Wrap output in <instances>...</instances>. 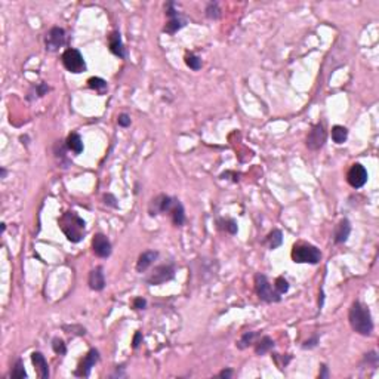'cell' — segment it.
I'll use <instances>...</instances> for the list:
<instances>
[{
  "mask_svg": "<svg viewBox=\"0 0 379 379\" xmlns=\"http://www.w3.org/2000/svg\"><path fill=\"white\" fill-rule=\"evenodd\" d=\"M31 361L36 367V372H37V375H39V378H42V379L49 378V366H48V361H46V359L42 353L34 351L31 354Z\"/></svg>",
  "mask_w": 379,
  "mask_h": 379,
  "instance_id": "cell-15",
  "label": "cell"
},
{
  "mask_svg": "<svg viewBox=\"0 0 379 379\" xmlns=\"http://www.w3.org/2000/svg\"><path fill=\"white\" fill-rule=\"evenodd\" d=\"M206 17L209 19H218L221 17V9L216 2H212L206 6Z\"/></svg>",
  "mask_w": 379,
  "mask_h": 379,
  "instance_id": "cell-29",
  "label": "cell"
},
{
  "mask_svg": "<svg viewBox=\"0 0 379 379\" xmlns=\"http://www.w3.org/2000/svg\"><path fill=\"white\" fill-rule=\"evenodd\" d=\"M255 338H256V332H246V333H243V336L240 338V341L237 342V347H239L240 350L247 348L249 345L253 344Z\"/></svg>",
  "mask_w": 379,
  "mask_h": 379,
  "instance_id": "cell-24",
  "label": "cell"
},
{
  "mask_svg": "<svg viewBox=\"0 0 379 379\" xmlns=\"http://www.w3.org/2000/svg\"><path fill=\"white\" fill-rule=\"evenodd\" d=\"M168 213L171 215V218H172V222H173L176 227H181V225L185 222V210H184V206L181 205V202H179V200L173 199V202H172V206H171V209H169V212H168Z\"/></svg>",
  "mask_w": 379,
  "mask_h": 379,
  "instance_id": "cell-19",
  "label": "cell"
},
{
  "mask_svg": "<svg viewBox=\"0 0 379 379\" xmlns=\"http://www.w3.org/2000/svg\"><path fill=\"white\" fill-rule=\"evenodd\" d=\"M324 142H326V129L323 123H317L313 126V129L307 136V147L313 151H317L324 145Z\"/></svg>",
  "mask_w": 379,
  "mask_h": 379,
  "instance_id": "cell-9",
  "label": "cell"
},
{
  "mask_svg": "<svg viewBox=\"0 0 379 379\" xmlns=\"http://www.w3.org/2000/svg\"><path fill=\"white\" fill-rule=\"evenodd\" d=\"M141 341H142V335H141V332H136V333H135V336H133V341H132V347H133L135 350L139 347Z\"/></svg>",
  "mask_w": 379,
  "mask_h": 379,
  "instance_id": "cell-35",
  "label": "cell"
},
{
  "mask_svg": "<svg viewBox=\"0 0 379 379\" xmlns=\"http://www.w3.org/2000/svg\"><path fill=\"white\" fill-rule=\"evenodd\" d=\"M58 224H59L61 231L65 234V237L71 243L82 242V239L85 236V230H86V224L77 213L76 212H65L59 218Z\"/></svg>",
  "mask_w": 379,
  "mask_h": 379,
  "instance_id": "cell-1",
  "label": "cell"
},
{
  "mask_svg": "<svg viewBox=\"0 0 379 379\" xmlns=\"http://www.w3.org/2000/svg\"><path fill=\"white\" fill-rule=\"evenodd\" d=\"M172 202H173V199L169 196H165V194L157 196L156 199H153V202L150 205V215L154 216L159 213H168L172 206Z\"/></svg>",
  "mask_w": 379,
  "mask_h": 379,
  "instance_id": "cell-12",
  "label": "cell"
},
{
  "mask_svg": "<svg viewBox=\"0 0 379 379\" xmlns=\"http://www.w3.org/2000/svg\"><path fill=\"white\" fill-rule=\"evenodd\" d=\"M317 336H314L313 339H310V341H307V342L304 344V348H314L316 345H317Z\"/></svg>",
  "mask_w": 379,
  "mask_h": 379,
  "instance_id": "cell-36",
  "label": "cell"
},
{
  "mask_svg": "<svg viewBox=\"0 0 379 379\" xmlns=\"http://www.w3.org/2000/svg\"><path fill=\"white\" fill-rule=\"evenodd\" d=\"M218 224H219V228L228 231L230 234L237 233V222L234 219H221V221H218Z\"/></svg>",
  "mask_w": 379,
  "mask_h": 379,
  "instance_id": "cell-26",
  "label": "cell"
},
{
  "mask_svg": "<svg viewBox=\"0 0 379 379\" xmlns=\"http://www.w3.org/2000/svg\"><path fill=\"white\" fill-rule=\"evenodd\" d=\"M108 48L111 54H114L119 58H126V49L122 40V36L119 31H113L108 37Z\"/></svg>",
  "mask_w": 379,
  "mask_h": 379,
  "instance_id": "cell-14",
  "label": "cell"
},
{
  "mask_svg": "<svg viewBox=\"0 0 379 379\" xmlns=\"http://www.w3.org/2000/svg\"><path fill=\"white\" fill-rule=\"evenodd\" d=\"M348 320H350L353 330L357 332L359 335L367 336L373 330V322H372L370 311L366 305H363L359 301H356L351 305L350 313H348Z\"/></svg>",
  "mask_w": 379,
  "mask_h": 379,
  "instance_id": "cell-2",
  "label": "cell"
},
{
  "mask_svg": "<svg viewBox=\"0 0 379 379\" xmlns=\"http://www.w3.org/2000/svg\"><path fill=\"white\" fill-rule=\"evenodd\" d=\"M65 145H67V148L71 151V153H74L76 156L82 154V151H83V141H82V138H80L79 133H76V132L70 133V135L67 136Z\"/></svg>",
  "mask_w": 379,
  "mask_h": 379,
  "instance_id": "cell-20",
  "label": "cell"
},
{
  "mask_svg": "<svg viewBox=\"0 0 379 379\" xmlns=\"http://www.w3.org/2000/svg\"><path fill=\"white\" fill-rule=\"evenodd\" d=\"M185 64H187V67H190L193 71H199L202 68V59L197 55H194V54H188L185 57Z\"/></svg>",
  "mask_w": 379,
  "mask_h": 379,
  "instance_id": "cell-27",
  "label": "cell"
},
{
  "mask_svg": "<svg viewBox=\"0 0 379 379\" xmlns=\"http://www.w3.org/2000/svg\"><path fill=\"white\" fill-rule=\"evenodd\" d=\"M271 348H274L273 339H271L270 336H264V338H261L258 342H256V345H255V353H256L258 356H264L265 353H268Z\"/></svg>",
  "mask_w": 379,
  "mask_h": 379,
  "instance_id": "cell-21",
  "label": "cell"
},
{
  "mask_svg": "<svg viewBox=\"0 0 379 379\" xmlns=\"http://www.w3.org/2000/svg\"><path fill=\"white\" fill-rule=\"evenodd\" d=\"M255 289H256L259 299L268 302V304H271V302H280V299H282V295L277 293V290L270 284L268 279L264 274L255 276Z\"/></svg>",
  "mask_w": 379,
  "mask_h": 379,
  "instance_id": "cell-4",
  "label": "cell"
},
{
  "mask_svg": "<svg viewBox=\"0 0 379 379\" xmlns=\"http://www.w3.org/2000/svg\"><path fill=\"white\" fill-rule=\"evenodd\" d=\"M102 271H104L102 267H96L89 273V287L92 290L99 292L105 287V277Z\"/></svg>",
  "mask_w": 379,
  "mask_h": 379,
  "instance_id": "cell-17",
  "label": "cell"
},
{
  "mask_svg": "<svg viewBox=\"0 0 379 379\" xmlns=\"http://www.w3.org/2000/svg\"><path fill=\"white\" fill-rule=\"evenodd\" d=\"M65 43V31L61 27H52L45 36V45L49 52H55Z\"/></svg>",
  "mask_w": 379,
  "mask_h": 379,
  "instance_id": "cell-7",
  "label": "cell"
},
{
  "mask_svg": "<svg viewBox=\"0 0 379 379\" xmlns=\"http://www.w3.org/2000/svg\"><path fill=\"white\" fill-rule=\"evenodd\" d=\"M292 259L296 264H319L322 259V252L307 243H298L292 249Z\"/></svg>",
  "mask_w": 379,
  "mask_h": 379,
  "instance_id": "cell-3",
  "label": "cell"
},
{
  "mask_svg": "<svg viewBox=\"0 0 379 379\" xmlns=\"http://www.w3.org/2000/svg\"><path fill=\"white\" fill-rule=\"evenodd\" d=\"M88 86H89L91 89H94V91L102 94V92L107 89V82H105L104 79H101V77H91V79L88 80Z\"/></svg>",
  "mask_w": 379,
  "mask_h": 379,
  "instance_id": "cell-25",
  "label": "cell"
},
{
  "mask_svg": "<svg viewBox=\"0 0 379 379\" xmlns=\"http://www.w3.org/2000/svg\"><path fill=\"white\" fill-rule=\"evenodd\" d=\"M98 361H99V353H98V350L92 348V350L85 356V359L80 361V364H79L77 370L74 372V375H76V376H82V378H88V376L91 375V369H92Z\"/></svg>",
  "mask_w": 379,
  "mask_h": 379,
  "instance_id": "cell-11",
  "label": "cell"
},
{
  "mask_svg": "<svg viewBox=\"0 0 379 379\" xmlns=\"http://www.w3.org/2000/svg\"><path fill=\"white\" fill-rule=\"evenodd\" d=\"M92 249L94 253L99 258H108L111 255V243L104 234H96L92 239Z\"/></svg>",
  "mask_w": 379,
  "mask_h": 379,
  "instance_id": "cell-13",
  "label": "cell"
},
{
  "mask_svg": "<svg viewBox=\"0 0 379 379\" xmlns=\"http://www.w3.org/2000/svg\"><path fill=\"white\" fill-rule=\"evenodd\" d=\"M347 181L353 188H361L367 182V171L363 165L356 163L347 173Z\"/></svg>",
  "mask_w": 379,
  "mask_h": 379,
  "instance_id": "cell-10",
  "label": "cell"
},
{
  "mask_svg": "<svg viewBox=\"0 0 379 379\" xmlns=\"http://www.w3.org/2000/svg\"><path fill=\"white\" fill-rule=\"evenodd\" d=\"M267 245H268V247L270 249H277L279 246H282V243H283V234H282V231L280 230H273L268 236H267Z\"/></svg>",
  "mask_w": 379,
  "mask_h": 379,
  "instance_id": "cell-22",
  "label": "cell"
},
{
  "mask_svg": "<svg viewBox=\"0 0 379 379\" xmlns=\"http://www.w3.org/2000/svg\"><path fill=\"white\" fill-rule=\"evenodd\" d=\"M117 123H119V126H122V128H128V126H131V117L126 114V113H123V114L119 116Z\"/></svg>",
  "mask_w": 379,
  "mask_h": 379,
  "instance_id": "cell-32",
  "label": "cell"
},
{
  "mask_svg": "<svg viewBox=\"0 0 379 379\" xmlns=\"http://www.w3.org/2000/svg\"><path fill=\"white\" fill-rule=\"evenodd\" d=\"M274 289L277 290V293L283 295L289 290V283L286 282L284 277H277L276 279V283H274Z\"/></svg>",
  "mask_w": 379,
  "mask_h": 379,
  "instance_id": "cell-31",
  "label": "cell"
},
{
  "mask_svg": "<svg viewBox=\"0 0 379 379\" xmlns=\"http://www.w3.org/2000/svg\"><path fill=\"white\" fill-rule=\"evenodd\" d=\"M166 15L169 17V21H168V24H166L165 28H163L165 33L175 34L178 30H181V28L185 25V21H184V19L179 17V14L176 12L173 2H169V3L166 5Z\"/></svg>",
  "mask_w": 379,
  "mask_h": 379,
  "instance_id": "cell-8",
  "label": "cell"
},
{
  "mask_svg": "<svg viewBox=\"0 0 379 379\" xmlns=\"http://www.w3.org/2000/svg\"><path fill=\"white\" fill-rule=\"evenodd\" d=\"M173 276H175V267L172 264L159 265V267H156L154 271L150 274V277L147 279V283L151 286L163 284L165 282H169L171 279H173Z\"/></svg>",
  "mask_w": 379,
  "mask_h": 379,
  "instance_id": "cell-6",
  "label": "cell"
},
{
  "mask_svg": "<svg viewBox=\"0 0 379 379\" xmlns=\"http://www.w3.org/2000/svg\"><path fill=\"white\" fill-rule=\"evenodd\" d=\"M219 376H221V378H231V376H233V370H231V369H225V370H222V372L219 373Z\"/></svg>",
  "mask_w": 379,
  "mask_h": 379,
  "instance_id": "cell-38",
  "label": "cell"
},
{
  "mask_svg": "<svg viewBox=\"0 0 379 379\" xmlns=\"http://www.w3.org/2000/svg\"><path fill=\"white\" fill-rule=\"evenodd\" d=\"M348 138V131L344 126H333L332 128V139L336 144H344Z\"/></svg>",
  "mask_w": 379,
  "mask_h": 379,
  "instance_id": "cell-23",
  "label": "cell"
},
{
  "mask_svg": "<svg viewBox=\"0 0 379 379\" xmlns=\"http://www.w3.org/2000/svg\"><path fill=\"white\" fill-rule=\"evenodd\" d=\"M157 256H159V253L156 250H145L144 253H141L138 258V262H136V271L144 273L145 270H148L151 265H153V262L157 259Z\"/></svg>",
  "mask_w": 379,
  "mask_h": 379,
  "instance_id": "cell-16",
  "label": "cell"
},
{
  "mask_svg": "<svg viewBox=\"0 0 379 379\" xmlns=\"http://www.w3.org/2000/svg\"><path fill=\"white\" fill-rule=\"evenodd\" d=\"M320 379H323V378H329V367L326 366V364H323L322 366V372H320Z\"/></svg>",
  "mask_w": 379,
  "mask_h": 379,
  "instance_id": "cell-37",
  "label": "cell"
},
{
  "mask_svg": "<svg viewBox=\"0 0 379 379\" xmlns=\"http://www.w3.org/2000/svg\"><path fill=\"white\" fill-rule=\"evenodd\" d=\"M0 176H2V178H5V176H6V169H5V168H2V169H0Z\"/></svg>",
  "mask_w": 379,
  "mask_h": 379,
  "instance_id": "cell-39",
  "label": "cell"
},
{
  "mask_svg": "<svg viewBox=\"0 0 379 379\" xmlns=\"http://www.w3.org/2000/svg\"><path fill=\"white\" fill-rule=\"evenodd\" d=\"M132 305H133L135 310H144L145 305H147V301L144 298H135L133 302H132Z\"/></svg>",
  "mask_w": 379,
  "mask_h": 379,
  "instance_id": "cell-33",
  "label": "cell"
},
{
  "mask_svg": "<svg viewBox=\"0 0 379 379\" xmlns=\"http://www.w3.org/2000/svg\"><path fill=\"white\" fill-rule=\"evenodd\" d=\"M62 65L74 74H79L83 73L86 70V62L83 55L80 54V51L70 48L62 54Z\"/></svg>",
  "mask_w": 379,
  "mask_h": 379,
  "instance_id": "cell-5",
  "label": "cell"
},
{
  "mask_svg": "<svg viewBox=\"0 0 379 379\" xmlns=\"http://www.w3.org/2000/svg\"><path fill=\"white\" fill-rule=\"evenodd\" d=\"M11 376H12V378H17V379H24V378H27V372H25V369H24V363H22L21 359L17 360Z\"/></svg>",
  "mask_w": 379,
  "mask_h": 379,
  "instance_id": "cell-28",
  "label": "cell"
},
{
  "mask_svg": "<svg viewBox=\"0 0 379 379\" xmlns=\"http://www.w3.org/2000/svg\"><path fill=\"white\" fill-rule=\"evenodd\" d=\"M351 233V224L348 219H342L338 225H336V230H335V243H345L350 237Z\"/></svg>",
  "mask_w": 379,
  "mask_h": 379,
  "instance_id": "cell-18",
  "label": "cell"
},
{
  "mask_svg": "<svg viewBox=\"0 0 379 379\" xmlns=\"http://www.w3.org/2000/svg\"><path fill=\"white\" fill-rule=\"evenodd\" d=\"M52 350H54L55 354L64 356V354L67 353V347H65V344H64V341L59 339V338H55V339L52 341Z\"/></svg>",
  "mask_w": 379,
  "mask_h": 379,
  "instance_id": "cell-30",
  "label": "cell"
},
{
  "mask_svg": "<svg viewBox=\"0 0 379 379\" xmlns=\"http://www.w3.org/2000/svg\"><path fill=\"white\" fill-rule=\"evenodd\" d=\"M104 200H105L104 203L108 205V206H111V208H117V206H119V205L116 203V202H117L116 197L113 196V194H105V196H104Z\"/></svg>",
  "mask_w": 379,
  "mask_h": 379,
  "instance_id": "cell-34",
  "label": "cell"
}]
</instances>
